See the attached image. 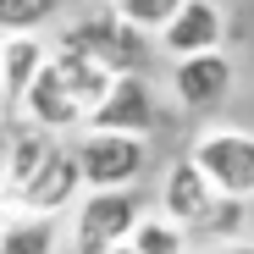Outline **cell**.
I'll use <instances>...</instances> for the list:
<instances>
[{"label":"cell","mask_w":254,"mask_h":254,"mask_svg":"<svg viewBox=\"0 0 254 254\" xmlns=\"http://www.w3.org/2000/svg\"><path fill=\"white\" fill-rule=\"evenodd\" d=\"M72 160H77L83 193H116V188H138V177L149 172V144L144 138H122V133H89L83 127L77 144H72Z\"/></svg>","instance_id":"obj_1"},{"label":"cell","mask_w":254,"mask_h":254,"mask_svg":"<svg viewBox=\"0 0 254 254\" xmlns=\"http://www.w3.org/2000/svg\"><path fill=\"white\" fill-rule=\"evenodd\" d=\"M144 221V199L138 188H116V193H83L66 216V238L77 254H111L116 243L133 238V227Z\"/></svg>","instance_id":"obj_2"},{"label":"cell","mask_w":254,"mask_h":254,"mask_svg":"<svg viewBox=\"0 0 254 254\" xmlns=\"http://www.w3.org/2000/svg\"><path fill=\"white\" fill-rule=\"evenodd\" d=\"M56 50H77V56H89L94 66H105L111 77H133L149 56V39L133 33L127 22H116L111 11H94V17H77L56 33Z\"/></svg>","instance_id":"obj_3"},{"label":"cell","mask_w":254,"mask_h":254,"mask_svg":"<svg viewBox=\"0 0 254 254\" xmlns=\"http://www.w3.org/2000/svg\"><path fill=\"white\" fill-rule=\"evenodd\" d=\"M188 160L221 199H254V133L243 127H204Z\"/></svg>","instance_id":"obj_4"},{"label":"cell","mask_w":254,"mask_h":254,"mask_svg":"<svg viewBox=\"0 0 254 254\" xmlns=\"http://www.w3.org/2000/svg\"><path fill=\"white\" fill-rule=\"evenodd\" d=\"M155 122H160L155 89H149V77H144V72H133V77H116V83H111V94L94 105L89 133H122V138H144V144H149Z\"/></svg>","instance_id":"obj_5"},{"label":"cell","mask_w":254,"mask_h":254,"mask_svg":"<svg viewBox=\"0 0 254 254\" xmlns=\"http://www.w3.org/2000/svg\"><path fill=\"white\" fill-rule=\"evenodd\" d=\"M83 199V177H77V160H72V144H56V155L45 160L39 172L11 204V216H45V221H61V210H72Z\"/></svg>","instance_id":"obj_6"},{"label":"cell","mask_w":254,"mask_h":254,"mask_svg":"<svg viewBox=\"0 0 254 254\" xmlns=\"http://www.w3.org/2000/svg\"><path fill=\"white\" fill-rule=\"evenodd\" d=\"M232 83H238V66L227 50H210V56H188L172 66V94L183 111L193 116H210V111H221L227 94H232Z\"/></svg>","instance_id":"obj_7"},{"label":"cell","mask_w":254,"mask_h":254,"mask_svg":"<svg viewBox=\"0 0 254 254\" xmlns=\"http://www.w3.org/2000/svg\"><path fill=\"white\" fill-rule=\"evenodd\" d=\"M221 6L216 0H183V11L166 22L155 39H160V50L172 56V61H188V56H210V50H221Z\"/></svg>","instance_id":"obj_8"},{"label":"cell","mask_w":254,"mask_h":254,"mask_svg":"<svg viewBox=\"0 0 254 254\" xmlns=\"http://www.w3.org/2000/svg\"><path fill=\"white\" fill-rule=\"evenodd\" d=\"M216 199H221V193L199 177V166H193L188 155L166 166V177H160V216L172 221V227L193 232V227L210 216V210H216Z\"/></svg>","instance_id":"obj_9"},{"label":"cell","mask_w":254,"mask_h":254,"mask_svg":"<svg viewBox=\"0 0 254 254\" xmlns=\"http://www.w3.org/2000/svg\"><path fill=\"white\" fill-rule=\"evenodd\" d=\"M56 144H61V138L39 133V127H22V133H11V138H6V149H0V193L17 199L39 172H45V160L56 155Z\"/></svg>","instance_id":"obj_10"},{"label":"cell","mask_w":254,"mask_h":254,"mask_svg":"<svg viewBox=\"0 0 254 254\" xmlns=\"http://www.w3.org/2000/svg\"><path fill=\"white\" fill-rule=\"evenodd\" d=\"M50 61L45 39L28 33V39H0V105L17 111V100L28 94V83L39 77V66Z\"/></svg>","instance_id":"obj_11"},{"label":"cell","mask_w":254,"mask_h":254,"mask_svg":"<svg viewBox=\"0 0 254 254\" xmlns=\"http://www.w3.org/2000/svg\"><path fill=\"white\" fill-rule=\"evenodd\" d=\"M50 72L61 77V89L72 94V105L83 116H94V105L111 94V83H116L105 66H94L89 56H77V50H50Z\"/></svg>","instance_id":"obj_12"},{"label":"cell","mask_w":254,"mask_h":254,"mask_svg":"<svg viewBox=\"0 0 254 254\" xmlns=\"http://www.w3.org/2000/svg\"><path fill=\"white\" fill-rule=\"evenodd\" d=\"M56 249H61V221H45V216L0 221V254H56Z\"/></svg>","instance_id":"obj_13"},{"label":"cell","mask_w":254,"mask_h":254,"mask_svg":"<svg viewBox=\"0 0 254 254\" xmlns=\"http://www.w3.org/2000/svg\"><path fill=\"white\" fill-rule=\"evenodd\" d=\"M66 0H0V39H28L61 17Z\"/></svg>","instance_id":"obj_14"},{"label":"cell","mask_w":254,"mask_h":254,"mask_svg":"<svg viewBox=\"0 0 254 254\" xmlns=\"http://www.w3.org/2000/svg\"><path fill=\"white\" fill-rule=\"evenodd\" d=\"M177 11H183V0H111V17L127 22L133 33H144V39H155Z\"/></svg>","instance_id":"obj_15"},{"label":"cell","mask_w":254,"mask_h":254,"mask_svg":"<svg viewBox=\"0 0 254 254\" xmlns=\"http://www.w3.org/2000/svg\"><path fill=\"white\" fill-rule=\"evenodd\" d=\"M127 249H133V254H193L188 232L172 227L166 216H144V221L133 227V238H127Z\"/></svg>","instance_id":"obj_16"},{"label":"cell","mask_w":254,"mask_h":254,"mask_svg":"<svg viewBox=\"0 0 254 254\" xmlns=\"http://www.w3.org/2000/svg\"><path fill=\"white\" fill-rule=\"evenodd\" d=\"M243 232V199H216V210L188 232V243H210V249H221V243H238Z\"/></svg>","instance_id":"obj_17"},{"label":"cell","mask_w":254,"mask_h":254,"mask_svg":"<svg viewBox=\"0 0 254 254\" xmlns=\"http://www.w3.org/2000/svg\"><path fill=\"white\" fill-rule=\"evenodd\" d=\"M199 254H254V243H243V238H238V243H221V249H199Z\"/></svg>","instance_id":"obj_18"},{"label":"cell","mask_w":254,"mask_h":254,"mask_svg":"<svg viewBox=\"0 0 254 254\" xmlns=\"http://www.w3.org/2000/svg\"><path fill=\"white\" fill-rule=\"evenodd\" d=\"M0 138H6V105H0Z\"/></svg>","instance_id":"obj_19"},{"label":"cell","mask_w":254,"mask_h":254,"mask_svg":"<svg viewBox=\"0 0 254 254\" xmlns=\"http://www.w3.org/2000/svg\"><path fill=\"white\" fill-rule=\"evenodd\" d=\"M111 254H133V249H127V243H116V249H111Z\"/></svg>","instance_id":"obj_20"}]
</instances>
